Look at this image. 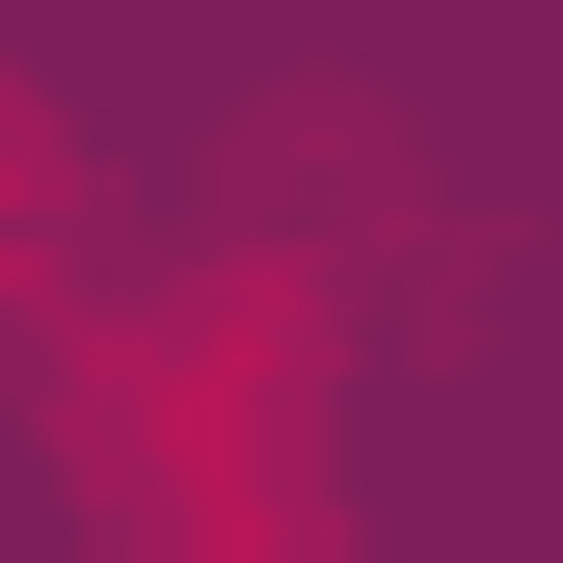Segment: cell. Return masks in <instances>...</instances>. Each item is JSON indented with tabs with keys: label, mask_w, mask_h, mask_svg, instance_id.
<instances>
[{
	"label": "cell",
	"mask_w": 563,
	"mask_h": 563,
	"mask_svg": "<svg viewBox=\"0 0 563 563\" xmlns=\"http://www.w3.org/2000/svg\"><path fill=\"white\" fill-rule=\"evenodd\" d=\"M322 402H349V268L216 216L81 349V537L108 563H322Z\"/></svg>",
	"instance_id": "obj_1"
},
{
	"label": "cell",
	"mask_w": 563,
	"mask_h": 563,
	"mask_svg": "<svg viewBox=\"0 0 563 563\" xmlns=\"http://www.w3.org/2000/svg\"><path fill=\"white\" fill-rule=\"evenodd\" d=\"M0 349H27V376L108 349V188H81V134H54V81H0Z\"/></svg>",
	"instance_id": "obj_2"
}]
</instances>
